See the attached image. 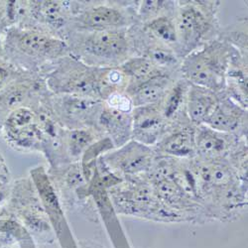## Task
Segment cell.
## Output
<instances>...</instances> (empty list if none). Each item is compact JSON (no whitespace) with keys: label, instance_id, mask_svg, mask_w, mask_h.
Returning <instances> with one entry per match:
<instances>
[{"label":"cell","instance_id":"obj_1","mask_svg":"<svg viewBox=\"0 0 248 248\" xmlns=\"http://www.w3.org/2000/svg\"><path fill=\"white\" fill-rule=\"evenodd\" d=\"M197 198L210 220L234 221L247 212V181L227 161L190 159Z\"/></svg>","mask_w":248,"mask_h":248},{"label":"cell","instance_id":"obj_2","mask_svg":"<svg viewBox=\"0 0 248 248\" xmlns=\"http://www.w3.org/2000/svg\"><path fill=\"white\" fill-rule=\"evenodd\" d=\"M63 40L74 57L94 68L119 67L135 56L128 28L100 30L70 28Z\"/></svg>","mask_w":248,"mask_h":248},{"label":"cell","instance_id":"obj_3","mask_svg":"<svg viewBox=\"0 0 248 248\" xmlns=\"http://www.w3.org/2000/svg\"><path fill=\"white\" fill-rule=\"evenodd\" d=\"M219 5L220 1L205 0L176 1L174 19L182 60L217 39L221 31L217 17Z\"/></svg>","mask_w":248,"mask_h":248},{"label":"cell","instance_id":"obj_4","mask_svg":"<svg viewBox=\"0 0 248 248\" xmlns=\"http://www.w3.org/2000/svg\"><path fill=\"white\" fill-rule=\"evenodd\" d=\"M108 195L118 216L161 223L185 222L159 200L145 176L122 181L108 190Z\"/></svg>","mask_w":248,"mask_h":248},{"label":"cell","instance_id":"obj_5","mask_svg":"<svg viewBox=\"0 0 248 248\" xmlns=\"http://www.w3.org/2000/svg\"><path fill=\"white\" fill-rule=\"evenodd\" d=\"M5 43L10 53L25 60L32 72L38 74L54 62L72 55L63 39L33 27L11 26Z\"/></svg>","mask_w":248,"mask_h":248},{"label":"cell","instance_id":"obj_6","mask_svg":"<svg viewBox=\"0 0 248 248\" xmlns=\"http://www.w3.org/2000/svg\"><path fill=\"white\" fill-rule=\"evenodd\" d=\"M230 55V45L217 38L182 60L181 76L192 85L221 93L225 89Z\"/></svg>","mask_w":248,"mask_h":248},{"label":"cell","instance_id":"obj_7","mask_svg":"<svg viewBox=\"0 0 248 248\" xmlns=\"http://www.w3.org/2000/svg\"><path fill=\"white\" fill-rule=\"evenodd\" d=\"M52 94H74L97 98V68L73 55L62 58L40 72Z\"/></svg>","mask_w":248,"mask_h":248},{"label":"cell","instance_id":"obj_8","mask_svg":"<svg viewBox=\"0 0 248 248\" xmlns=\"http://www.w3.org/2000/svg\"><path fill=\"white\" fill-rule=\"evenodd\" d=\"M136 1L78 2V11L72 19L74 29H127L137 24Z\"/></svg>","mask_w":248,"mask_h":248},{"label":"cell","instance_id":"obj_9","mask_svg":"<svg viewBox=\"0 0 248 248\" xmlns=\"http://www.w3.org/2000/svg\"><path fill=\"white\" fill-rule=\"evenodd\" d=\"M47 103L56 121L65 129L96 128L103 107L100 99L74 94L50 93Z\"/></svg>","mask_w":248,"mask_h":248},{"label":"cell","instance_id":"obj_10","mask_svg":"<svg viewBox=\"0 0 248 248\" xmlns=\"http://www.w3.org/2000/svg\"><path fill=\"white\" fill-rule=\"evenodd\" d=\"M155 157L152 147L131 139L102 155L101 160L112 174L124 181L145 176L151 169Z\"/></svg>","mask_w":248,"mask_h":248},{"label":"cell","instance_id":"obj_11","mask_svg":"<svg viewBox=\"0 0 248 248\" xmlns=\"http://www.w3.org/2000/svg\"><path fill=\"white\" fill-rule=\"evenodd\" d=\"M31 180L48 215L52 229L59 237L62 246L63 248H78L73 240L57 189L46 169L44 167L34 168L31 171Z\"/></svg>","mask_w":248,"mask_h":248},{"label":"cell","instance_id":"obj_12","mask_svg":"<svg viewBox=\"0 0 248 248\" xmlns=\"http://www.w3.org/2000/svg\"><path fill=\"white\" fill-rule=\"evenodd\" d=\"M15 193L13 208L22 219L25 229L29 233L48 238L53 229L32 180H23L17 186Z\"/></svg>","mask_w":248,"mask_h":248},{"label":"cell","instance_id":"obj_13","mask_svg":"<svg viewBox=\"0 0 248 248\" xmlns=\"http://www.w3.org/2000/svg\"><path fill=\"white\" fill-rule=\"evenodd\" d=\"M4 132L20 149L43 151L44 137L38 126L36 112L31 108H19L9 112L4 121Z\"/></svg>","mask_w":248,"mask_h":248},{"label":"cell","instance_id":"obj_14","mask_svg":"<svg viewBox=\"0 0 248 248\" xmlns=\"http://www.w3.org/2000/svg\"><path fill=\"white\" fill-rule=\"evenodd\" d=\"M135 56L148 59L152 63L169 72H180L182 59L170 47L149 35L139 24L128 28Z\"/></svg>","mask_w":248,"mask_h":248},{"label":"cell","instance_id":"obj_15","mask_svg":"<svg viewBox=\"0 0 248 248\" xmlns=\"http://www.w3.org/2000/svg\"><path fill=\"white\" fill-rule=\"evenodd\" d=\"M247 109L221 92L217 106L203 125L215 130L247 138Z\"/></svg>","mask_w":248,"mask_h":248},{"label":"cell","instance_id":"obj_16","mask_svg":"<svg viewBox=\"0 0 248 248\" xmlns=\"http://www.w3.org/2000/svg\"><path fill=\"white\" fill-rule=\"evenodd\" d=\"M131 139L154 147L171 126L160 112L158 105L134 108L132 112Z\"/></svg>","mask_w":248,"mask_h":248},{"label":"cell","instance_id":"obj_17","mask_svg":"<svg viewBox=\"0 0 248 248\" xmlns=\"http://www.w3.org/2000/svg\"><path fill=\"white\" fill-rule=\"evenodd\" d=\"M196 157L202 161H226L242 138L215 130L206 125L196 126Z\"/></svg>","mask_w":248,"mask_h":248},{"label":"cell","instance_id":"obj_18","mask_svg":"<svg viewBox=\"0 0 248 248\" xmlns=\"http://www.w3.org/2000/svg\"><path fill=\"white\" fill-rule=\"evenodd\" d=\"M196 126L191 122L172 127L153 147L155 153L177 159L196 157Z\"/></svg>","mask_w":248,"mask_h":248},{"label":"cell","instance_id":"obj_19","mask_svg":"<svg viewBox=\"0 0 248 248\" xmlns=\"http://www.w3.org/2000/svg\"><path fill=\"white\" fill-rule=\"evenodd\" d=\"M180 77L181 73L163 74L129 86L125 93L131 98L134 108L158 105Z\"/></svg>","mask_w":248,"mask_h":248},{"label":"cell","instance_id":"obj_20","mask_svg":"<svg viewBox=\"0 0 248 248\" xmlns=\"http://www.w3.org/2000/svg\"><path fill=\"white\" fill-rule=\"evenodd\" d=\"M190 82L182 76L158 103L161 114L172 127L191 122L187 114V96ZM192 123V122H191Z\"/></svg>","mask_w":248,"mask_h":248},{"label":"cell","instance_id":"obj_21","mask_svg":"<svg viewBox=\"0 0 248 248\" xmlns=\"http://www.w3.org/2000/svg\"><path fill=\"white\" fill-rule=\"evenodd\" d=\"M230 63L225 76V93L247 109V56L230 45Z\"/></svg>","mask_w":248,"mask_h":248},{"label":"cell","instance_id":"obj_22","mask_svg":"<svg viewBox=\"0 0 248 248\" xmlns=\"http://www.w3.org/2000/svg\"><path fill=\"white\" fill-rule=\"evenodd\" d=\"M96 128L111 140L115 148H118L131 140L132 115L110 108L103 102Z\"/></svg>","mask_w":248,"mask_h":248},{"label":"cell","instance_id":"obj_23","mask_svg":"<svg viewBox=\"0 0 248 248\" xmlns=\"http://www.w3.org/2000/svg\"><path fill=\"white\" fill-rule=\"evenodd\" d=\"M220 93L190 84L187 96V114L195 126L203 125L213 113Z\"/></svg>","mask_w":248,"mask_h":248},{"label":"cell","instance_id":"obj_24","mask_svg":"<svg viewBox=\"0 0 248 248\" xmlns=\"http://www.w3.org/2000/svg\"><path fill=\"white\" fill-rule=\"evenodd\" d=\"M106 137L96 128L63 129L62 139L65 158L68 163L78 162L96 141Z\"/></svg>","mask_w":248,"mask_h":248},{"label":"cell","instance_id":"obj_25","mask_svg":"<svg viewBox=\"0 0 248 248\" xmlns=\"http://www.w3.org/2000/svg\"><path fill=\"white\" fill-rule=\"evenodd\" d=\"M129 86V78L120 67L97 68L96 93L97 97L105 101L114 93H125Z\"/></svg>","mask_w":248,"mask_h":248},{"label":"cell","instance_id":"obj_26","mask_svg":"<svg viewBox=\"0 0 248 248\" xmlns=\"http://www.w3.org/2000/svg\"><path fill=\"white\" fill-rule=\"evenodd\" d=\"M140 26L154 39L172 48L179 55V40L174 14L162 15Z\"/></svg>","mask_w":248,"mask_h":248},{"label":"cell","instance_id":"obj_27","mask_svg":"<svg viewBox=\"0 0 248 248\" xmlns=\"http://www.w3.org/2000/svg\"><path fill=\"white\" fill-rule=\"evenodd\" d=\"M119 67L128 77L129 86L140 84L142 81H145L147 79H150L152 78H155L163 74L174 73V72L163 70L155 66L148 59L141 56L131 57L126 62H124V63Z\"/></svg>","mask_w":248,"mask_h":248},{"label":"cell","instance_id":"obj_28","mask_svg":"<svg viewBox=\"0 0 248 248\" xmlns=\"http://www.w3.org/2000/svg\"><path fill=\"white\" fill-rule=\"evenodd\" d=\"M176 1H163V0H142L136 1L135 15L136 22L143 25L150 20H153L162 15H172L175 13Z\"/></svg>","mask_w":248,"mask_h":248},{"label":"cell","instance_id":"obj_29","mask_svg":"<svg viewBox=\"0 0 248 248\" xmlns=\"http://www.w3.org/2000/svg\"><path fill=\"white\" fill-rule=\"evenodd\" d=\"M217 38L247 56V18L224 29L221 28Z\"/></svg>","mask_w":248,"mask_h":248},{"label":"cell","instance_id":"obj_30","mask_svg":"<svg viewBox=\"0 0 248 248\" xmlns=\"http://www.w3.org/2000/svg\"><path fill=\"white\" fill-rule=\"evenodd\" d=\"M226 161L241 180L247 181V138L238 141Z\"/></svg>","mask_w":248,"mask_h":248},{"label":"cell","instance_id":"obj_31","mask_svg":"<svg viewBox=\"0 0 248 248\" xmlns=\"http://www.w3.org/2000/svg\"><path fill=\"white\" fill-rule=\"evenodd\" d=\"M103 102L108 108L125 113H131L134 108L132 100L126 93H114L108 96Z\"/></svg>","mask_w":248,"mask_h":248},{"label":"cell","instance_id":"obj_32","mask_svg":"<svg viewBox=\"0 0 248 248\" xmlns=\"http://www.w3.org/2000/svg\"><path fill=\"white\" fill-rule=\"evenodd\" d=\"M21 74L22 73H16L13 71L12 67H6V65L0 63V92Z\"/></svg>","mask_w":248,"mask_h":248},{"label":"cell","instance_id":"obj_33","mask_svg":"<svg viewBox=\"0 0 248 248\" xmlns=\"http://www.w3.org/2000/svg\"><path fill=\"white\" fill-rule=\"evenodd\" d=\"M10 171L7 167L3 156L0 153V185L6 186L10 182Z\"/></svg>","mask_w":248,"mask_h":248},{"label":"cell","instance_id":"obj_34","mask_svg":"<svg viewBox=\"0 0 248 248\" xmlns=\"http://www.w3.org/2000/svg\"><path fill=\"white\" fill-rule=\"evenodd\" d=\"M6 186L0 185V203H1L7 197V191L5 189Z\"/></svg>","mask_w":248,"mask_h":248},{"label":"cell","instance_id":"obj_35","mask_svg":"<svg viewBox=\"0 0 248 248\" xmlns=\"http://www.w3.org/2000/svg\"><path fill=\"white\" fill-rule=\"evenodd\" d=\"M3 53H4V49H3V47H2V44L0 43V63H1V61H2Z\"/></svg>","mask_w":248,"mask_h":248}]
</instances>
